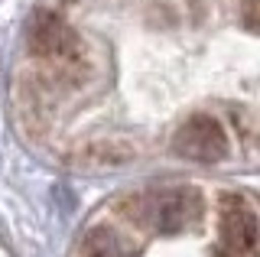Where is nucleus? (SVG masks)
<instances>
[{"label": "nucleus", "instance_id": "1", "mask_svg": "<svg viewBox=\"0 0 260 257\" xmlns=\"http://www.w3.org/2000/svg\"><path fill=\"white\" fill-rule=\"evenodd\" d=\"M173 150L182 159H195V163H221L231 153L224 127L211 114H192L173 137Z\"/></svg>", "mask_w": 260, "mask_h": 257}, {"label": "nucleus", "instance_id": "2", "mask_svg": "<svg viewBox=\"0 0 260 257\" xmlns=\"http://www.w3.org/2000/svg\"><path fill=\"white\" fill-rule=\"evenodd\" d=\"M29 49L43 62H65V59L85 55L81 52L78 33L52 10H43V13L32 17V23H29Z\"/></svg>", "mask_w": 260, "mask_h": 257}, {"label": "nucleus", "instance_id": "3", "mask_svg": "<svg viewBox=\"0 0 260 257\" xmlns=\"http://www.w3.org/2000/svg\"><path fill=\"white\" fill-rule=\"evenodd\" d=\"M221 238L231 257H260V218L241 196L221 202Z\"/></svg>", "mask_w": 260, "mask_h": 257}, {"label": "nucleus", "instance_id": "4", "mask_svg": "<svg viewBox=\"0 0 260 257\" xmlns=\"http://www.w3.org/2000/svg\"><path fill=\"white\" fill-rule=\"evenodd\" d=\"M140 205L159 231H179L182 224H189L195 205H199V196L192 189H169L156 192V196H143Z\"/></svg>", "mask_w": 260, "mask_h": 257}, {"label": "nucleus", "instance_id": "5", "mask_svg": "<svg viewBox=\"0 0 260 257\" xmlns=\"http://www.w3.org/2000/svg\"><path fill=\"white\" fill-rule=\"evenodd\" d=\"M134 153H137V150L130 147L127 140L108 137V140H91L88 147H81L78 159H85V163H98V166H120V163H127Z\"/></svg>", "mask_w": 260, "mask_h": 257}, {"label": "nucleus", "instance_id": "6", "mask_svg": "<svg viewBox=\"0 0 260 257\" xmlns=\"http://www.w3.org/2000/svg\"><path fill=\"white\" fill-rule=\"evenodd\" d=\"M78 257H124V251H120L117 238H114L108 228H91L81 238Z\"/></svg>", "mask_w": 260, "mask_h": 257}, {"label": "nucleus", "instance_id": "7", "mask_svg": "<svg viewBox=\"0 0 260 257\" xmlns=\"http://www.w3.org/2000/svg\"><path fill=\"white\" fill-rule=\"evenodd\" d=\"M241 23L244 29H260V0H241Z\"/></svg>", "mask_w": 260, "mask_h": 257}]
</instances>
